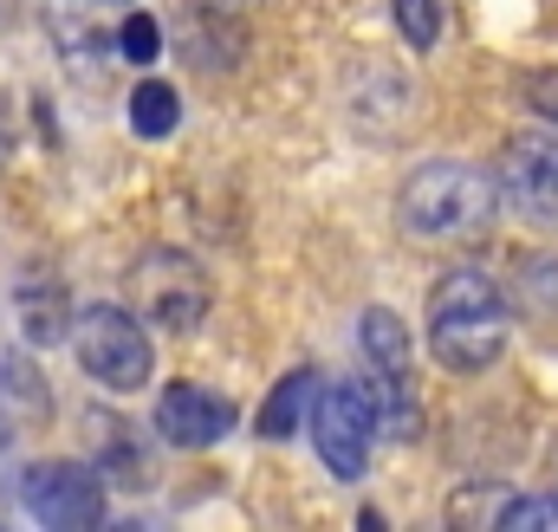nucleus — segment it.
Returning a JSON list of instances; mask_svg holds the SVG:
<instances>
[{
  "label": "nucleus",
  "instance_id": "1",
  "mask_svg": "<svg viewBox=\"0 0 558 532\" xmlns=\"http://www.w3.org/2000/svg\"><path fill=\"white\" fill-rule=\"evenodd\" d=\"M422 331H428V351H435L441 371L474 377V371L500 364L507 331H513V305H507V292H500L494 273H481V266H448V273L428 286Z\"/></svg>",
  "mask_w": 558,
  "mask_h": 532
},
{
  "label": "nucleus",
  "instance_id": "2",
  "mask_svg": "<svg viewBox=\"0 0 558 532\" xmlns=\"http://www.w3.org/2000/svg\"><path fill=\"white\" fill-rule=\"evenodd\" d=\"M397 221L416 241H474L500 221V182L474 162H422L397 195Z\"/></svg>",
  "mask_w": 558,
  "mask_h": 532
},
{
  "label": "nucleus",
  "instance_id": "3",
  "mask_svg": "<svg viewBox=\"0 0 558 532\" xmlns=\"http://www.w3.org/2000/svg\"><path fill=\"white\" fill-rule=\"evenodd\" d=\"M72 351H78V371L111 390V397H131L156 377V351H149V331H143L137 312L124 305H85L72 318Z\"/></svg>",
  "mask_w": 558,
  "mask_h": 532
},
{
  "label": "nucleus",
  "instance_id": "4",
  "mask_svg": "<svg viewBox=\"0 0 558 532\" xmlns=\"http://www.w3.org/2000/svg\"><path fill=\"white\" fill-rule=\"evenodd\" d=\"M357 344H364V364H371V402H377V428L384 435H416V351H410V325L390 312V305H371L357 318Z\"/></svg>",
  "mask_w": 558,
  "mask_h": 532
},
{
  "label": "nucleus",
  "instance_id": "5",
  "mask_svg": "<svg viewBox=\"0 0 558 532\" xmlns=\"http://www.w3.org/2000/svg\"><path fill=\"white\" fill-rule=\"evenodd\" d=\"M131 299H137L143 325H162V331H195L215 305V286L195 254H175V247H149L131 266Z\"/></svg>",
  "mask_w": 558,
  "mask_h": 532
},
{
  "label": "nucleus",
  "instance_id": "6",
  "mask_svg": "<svg viewBox=\"0 0 558 532\" xmlns=\"http://www.w3.org/2000/svg\"><path fill=\"white\" fill-rule=\"evenodd\" d=\"M377 402L364 384H318L312 397V448L338 481H364L371 448H377Z\"/></svg>",
  "mask_w": 558,
  "mask_h": 532
},
{
  "label": "nucleus",
  "instance_id": "7",
  "mask_svg": "<svg viewBox=\"0 0 558 532\" xmlns=\"http://www.w3.org/2000/svg\"><path fill=\"white\" fill-rule=\"evenodd\" d=\"M20 507L52 532H85L105 520V474L85 461H39L20 474Z\"/></svg>",
  "mask_w": 558,
  "mask_h": 532
},
{
  "label": "nucleus",
  "instance_id": "8",
  "mask_svg": "<svg viewBox=\"0 0 558 532\" xmlns=\"http://www.w3.org/2000/svg\"><path fill=\"white\" fill-rule=\"evenodd\" d=\"M500 208H513V221L558 234V136L526 131L500 149Z\"/></svg>",
  "mask_w": 558,
  "mask_h": 532
},
{
  "label": "nucleus",
  "instance_id": "9",
  "mask_svg": "<svg viewBox=\"0 0 558 532\" xmlns=\"http://www.w3.org/2000/svg\"><path fill=\"white\" fill-rule=\"evenodd\" d=\"M228 428H234V402L202 384H169L156 397V435L169 448H215Z\"/></svg>",
  "mask_w": 558,
  "mask_h": 532
},
{
  "label": "nucleus",
  "instance_id": "10",
  "mask_svg": "<svg viewBox=\"0 0 558 532\" xmlns=\"http://www.w3.org/2000/svg\"><path fill=\"white\" fill-rule=\"evenodd\" d=\"M312 397H318V371H286L279 377V390L267 397V409H260V435L267 442H286L292 428H305V415H312Z\"/></svg>",
  "mask_w": 558,
  "mask_h": 532
},
{
  "label": "nucleus",
  "instance_id": "11",
  "mask_svg": "<svg viewBox=\"0 0 558 532\" xmlns=\"http://www.w3.org/2000/svg\"><path fill=\"white\" fill-rule=\"evenodd\" d=\"M175 118H182V98H175V85H162V78H143L137 92H131V131H137V136H169V131H175Z\"/></svg>",
  "mask_w": 558,
  "mask_h": 532
},
{
  "label": "nucleus",
  "instance_id": "12",
  "mask_svg": "<svg viewBox=\"0 0 558 532\" xmlns=\"http://www.w3.org/2000/svg\"><path fill=\"white\" fill-rule=\"evenodd\" d=\"M20 325H26V338L33 344H52V338H65V305H59V292H39V286H20Z\"/></svg>",
  "mask_w": 558,
  "mask_h": 532
},
{
  "label": "nucleus",
  "instance_id": "13",
  "mask_svg": "<svg viewBox=\"0 0 558 532\" xmlns=\"http://www.w3.org/2000/svg\"><path fill=\"white\" fill-rule=\"evenodd\" d=\"M500 527L507 532H558V494H520V500H507Z\"/></svg>",
  "mask_w": 558,
  "mask_h": 532
},
{
  "label": "nucleus",
  "instance_id": "14",
  "mask_svg": "<svg viewBox=\"0 0 558 532\" xmlns=\"http://www.w3.org/2000/svg\"><path fill=\"white\" fill-rule=\"evenodd\" d=\"M397 7V33L416 46V52H428L435 39H441V0H390Z\"/></svg>",
  "mask_w": 558,
  "mask_h": 532
},
{
  "label": "nucleus",
  "instance_id": "15",
  "mask_svg": "<svg viewBox=\"0 0 558 532\" xmlns=\"http://www.w3.org/2000/svg\"><path fill=\"white\" fill-rule=\"evenodd\" d=\"M156 46H162V33H156V20H149V13H124V33H118V52H124L131 65H156Z\"/></svg>",
  "mask_w": 558,
  "mask_h": 532
},
{
  "label": "nucleus",
  "instance_id": "16",
  "mask_svg": "<svg viewBox=\"0 0 558 532\" xmlns=\"http://www.w3.org/2000/svg\"><path fill=\"white\" fill-rule=\"evenodd\" d=\"M526 111H533V118H546V124L558 131V65H546V72H533V78H526Z\"/></svg>",
  "mask_w": 558,
  "mask_h": 532
}]
</instances>
